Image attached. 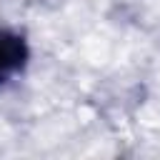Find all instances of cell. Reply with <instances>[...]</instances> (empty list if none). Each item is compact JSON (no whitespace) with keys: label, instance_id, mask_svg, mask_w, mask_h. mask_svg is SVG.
<instances>
[{"label":"cell","instance_id":"1","mask_svg":"<svg viewBox=\"0 0 160 160\" xmlns=\"http://www.w3.org/2000/svg\"><path fill=\"white\" fill-rule=\"evenodd\" d=\"M32 60L30 40L18 28H0V92L18 82Z\"/></svg>","mask_w":160,"mask_h":160}]
</instances>
